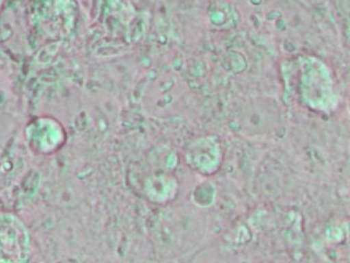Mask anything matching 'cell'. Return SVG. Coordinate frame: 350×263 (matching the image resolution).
Here are the masks:
<instances>
[{
  "instance_id": "1",
  "label": "cell",
  "mask_w": 350,
  "mask_h": 263,
  "mask_svg": "<svg viewBox=\"0 0 350 263\" xmlns=\"http://www.w3.org/2000/svg\"><path fill=\"white\" fill-rule=\"evenodd\" d=\"M29 257L30 236L23 222L0 213V263H27Z\"/></svg>"
},
{
  "instance_id": "2",
  "label": "cell",
  "mask_w": 350,
  "mask_h": 263,
  "mask_svg": "<svg viewBox=\"0 0 350 263\" xmlns=\"http://www.w3.org/2000/svg\"><path fill=\"white\" fill-rule=\"evenodd\" d=\"M196 146L190 149L187 162L200 175L210 176L218 171L221 164V153L218 145Z\"/></svg>"
},
{
  "instance_id": "3",
  "label": "cell",
  "mask_w": 350,
  "mask_h": 263,
  "mask_svg": "<svg viewBox=\"0 0 350 263\" xmlns=\"http://www.w3.org/2000/svg\"><path fill=\"white\" fill-rule=\"evenodd\" d=\"M153 181V197L157 203H165L174 197L177 190V182L174 177L167 174H157L152 178Z\"/></svg>"
}]
</instances>
